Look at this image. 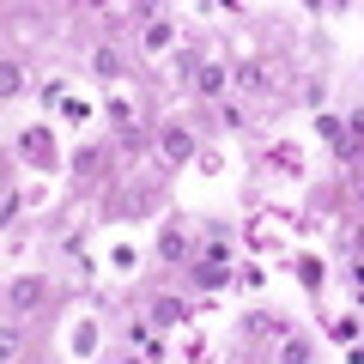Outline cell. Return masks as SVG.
Returning <instances> with one entry per match:
<instances>
[{
	"mask_svg": "<svg viewBox=\"0 0 364 364\" xmlns=\"http://www.w3.org/2000/svg\"><path fill=\"white\" fill-rule=\"evenodd\" d=\"M158 152H164V158H195V134H188V128H164Z\"/></svg>",
	"mask_w": 364,
	"mask_h": 364,
	"instance_id": "obj_1",
	"label": "cell"
},
{
	"mask_svg": "<svg viewBox=\"0 0 364 364\" xmlns=\"http://www.w3.org/2000/svg\"><path fill=\"white\" fill-rule=\"evenodd\" d=\"M195 279H200V286H225V255H219V249L195 261Z\"/></svg>",
	"mask_w": 364,
	"mask_h": 364,
	"instance_id": "obj_2",
	"label": "cell"
},
{
	"mask_svg": "<svg viewBox=\"0 0 364 364\" xmlns=\"http://www.w3.org/2000/svg\"><path fill=\"white\" fill-rule=\"evenodd\" d=\"M152 322H158V328L182 322V304H176V298H158V304H152Z\"/></svg>",
	"mask_w": 364,
	"mask_h": 364,
	"instance_id": "obj_3",
	"label": "cell"
},
{
	"mask_svg": "<svg viewBox=\"0 0 364 364\" xmlns=\"http://www.w3.org/2000/svg\"><path fill=\"white\" fill-rule=\"evenodd\" d=\"M91 67H97V73H104V79H116V73H122L116 49H91Z\"/></svg>",
	"mask_w": 364,
	"mask_h": 364,
	"instance_id": "obj_4",
	"label": "cell"
},
{
	"mask_svg": "<svg viewBox=\"0 0 364 364\" xmlns=\"http://www.w3.org/2000/svg\"><path fill=\"white\" fill-rule=\"evenodd\" d=\"M37 298H43V286H37V279H18V286H13V304H18V310H31Z\"/></svg>",
	"mask_w": 364,
	"mask_h": 364,
	"instance_id": "obj_5",
	"label": "cell"
},
{
	"mask_svg": "<svg viewBox=\"0 0 364 364\" xmlns=\"http://www.w3.org/2000/svg\"><path fill=\"white\" fill-rule=\"evenodd\" d=\"M18 85H25V67L6 61V67H0V91H18Z\"/></svg>",
	"mask_w": 364,
	"mask_h": 364,
	"instance_id": "obj_6",
	"label": "cell"
},
{
	"mask_svg": "<svg viewBox=\"0 0 364 364\" xmlns=\"http://www.w3.org/2000/svg\"><path fill=\"white\" fill-rule=\"evenodd\" d=\"M200 91H225V73H219V67H200Z\"/></svg>",
	"mask_w": 364,
	"mask_h": 364,
	"instance_id": "obj_7",
	"label": "cell"
},
{
	"mask_svg": "<svg viewBox=\"0 0 364 364\" xmlns=\"http://www.w3.org/2000/svg\"><path fill=\"white\" fill-rule=\"evenodd\" d=\"M286 364H310V346H304V340H291V346H286Z\"/></svg>",
	"mask_w": 364,
	"mask_h": 364,
	"instance_id": "obj_8",
	"label": "cell"
},
{
	"mask_svg": "<svg viewBox=\"0 0 364 364\" xmlns=\"http://www.w3.org/2000/svg\"><path fill=\"white\" fill-rule=\"evenodd\" d=\"M358 195H364V176H358Z\"/></svg>",
	"mask_w": 364,
	"mask_h": 364,
	"instance_id": "obj_9",
	"label": "cell"
}]
</instances>
